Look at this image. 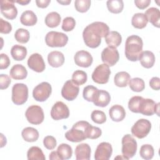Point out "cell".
<instances>
[{
	"label": "cell",
	"mask_w": 160,
	"mask_h": 160,
	"mask_svg": "<svg viewBox=\"0 0 160 160\" xmlns=\"http://www.w3.org/2000/svg\"><path fill=\"white\" fill-rule=\"evenodd\" d=\"M109 32V26L103 22L96 21L88 25L82 32V37L85 44L91 48H98L101 38H105Z\"/></svg>",
	"instance_id": "obj_1"
},
{
	"label": "cell",
	"mask_w": 160,
	"mask_h": 160,
	"mask_svg": "<svg viewBox=\"0 0 160 160\" xmlns=\"http://www.w3.org/2000/svg\"><path fill=\"white\" fill-rule=\"evenodd\" d=\"M143 42L139 36L131 35L128 37L125 43V56L131 61H138L142 51Z\"/></svg>",
	"instance_id": "obj_2"
},
{
	"label": "cell",
	"mask_w": 160,
	"mask_h": 160,
	"mask_svg": "<svg viewBox=\"0 0 160 160\" xmlns=\"http://www.w3.org/2000/svg\"><path fill=\"white\" fill-rule=\"evenodd\" d=\"M90 124L85 121L76 122L72 128L65 133V138L67 140L73 142H79L85 140L87 139V130Z\"/></svg>",
	"instance_id": "obj_3"
},
{
	"label": "cell",
	"mask_w": 160,
	"mask_h": 160,
	"mask_svg": "<svg viewBox=\"0 0 160 160\" xmlns=\"http://www.w3.org/2000/svg\"><path fill=\"white\" fill-rule=\"evenodd\" d=\"M28 98V88L23 83H16L12 88L11 99L16 105H22Z\"/></svg>",
	"instance_id": "obj_4"
},
{
	"label": "cell",
	"mask_w": 160,
	"mask_h": 160,
	"mask_svg": "<svg viewBox=\"0 0 160 160\" xmlns=\"http://www.w3.org/2000/svg\"><path fill=\"white\" fill-rule=\"evenodd\" d=\"M68 41V36L62 32L57 31H49L45 37V42L47 46L51 48H61L66 45Z\"/></svg>",
	"instance_id": "obj_5"
},
{
	"label": "cell",
	"mask_w": 160,
	"mask_h": 160,
	"mask_svg": "<svg viewBox=\"0 0 160 160\" xmlns=\"http://www.w3.org/2000/svg\"><path fill=\"white\" fill-rule=\"evenodd\" d=\"M122 154L124 159H129L136 153L137 142L130 134H126L122 138Z\"/></svg>",
	"instance_id": "obj_6"
},
{
	"label": "cell",
	"mask_w": 160,
	"mask_h": 160,
	"mask_svg": "<svg viewBox=\"0 0 160 160\" xmlns=\"http://www.w3.org/2000/svg\"><path fill=\"white\" fill-rule=\"evenodd\" d=\"M151 129V122L146 119L138 120L131 128V133L138 139H142L147 136Z\"/></svg>",
	"instance_id": "obj_7"
},
{
	"label": "cell",
	"mask_w": 160,
	"mask_h": 160,
	"mask_svg": "<svg viewBox=\"0 0 160 160\" xmlns=\"http://www.w3.org/2000/svg\"><path fill=\"white\" fill-rule=\"evenodd\" d=\"M25 116L29 123L35 125L40 124L44 119L43 109L41 107L37 105L30 106L26 109Z\"/></svg>",
	"instance_id": "obj_8"
},
{
	"label": "cell",
	"mask_w": 160,
	"mask_h": 160,
	"mask_svg": "<svg viewBox=\"0 0 160 160\" xmlns=\"http://www.w3.org/2000/svg\"><path fill=\"white\" fill-rule=\"evenodd\" d=\"M110 74L109 66L104 63L101 64L94 69L92 74V79L98 84H104L108 82Z\"/></svg>",
	"instance_id": "obj_9"
},
{
	"label": "cell",
	"mask_w": 160,
	"mask_h": 160,
	"mask_svg": "<svg viewBox=\"0 0 160 160\" xmlns=\"http://www.w3.org/2000/svg\"><path fill=\"white\" fill-rule=\"evenodd\" d=\"M51 92V85L48 82H42L33 89L32 96L36 101L44 102L49 98Z\"/></svg>",
	"instance_id": "obj_10"
},
{
	"label": "cell",
	"mask_w": 160,
	"mask_h": 160,
	"mask_svg": "<svg viewBox=\"0 0 160 160\" xmlns=\"http://www.w3.org/2000/svg\"><path fill=\"white\" fill-rule=\"evenodd\" d=\"M159 105L156 104L152 99L149 98H142L139 106V113L145 116H152L156 113L159 116Z\"/></svg>",
	"instance_id": "obj_11"
},
{
	"label": "cell",
	"mask_w": 160,
	"mask_h": 160,
	"mask_svg": "<svg viewBox=\"0 0 160 160\" xmlns=\"http://www.w3.org/2000/svg\"><path fill=\"white\" fill-rule=\"evenodd\" d=\"M119 59V54L116 48H105L101 52L102 61L109 66H113Z\"/></svg>",
	"instance_id": "obj_12"
},
{
	"label": "cell",
	"mask_w": 160,
	"mask_h": 160,
	"mask_svg": "<svg viewBox=\"0 0 160 160\" xmlns=\"http://www.w3.org/2000/svg\"><path fill=\"white\" fill-rule=\"evenodd\" d=\"M51 116L54 120L68 118L69 116V108L63 102L58 101L51 108Z\"/></svg>",
	"instance_id": "obj_13"
},
{
	"label": "cell",
	"mask_w": 160,
	"mask_h": 160,
	"mask_svg": "<svg viewBox=\"0 0 160 160\" xmlns=\"http://www.w3.org/2000/svg\"><path fill=\"white\" fill-rule=\"evenodd\" d=\"M79 91V86L75 84L72 80H68L62 88L61 95L68 101H73L77 98Z\"/></svg>",
	"instance_id": "obj_14"
},
{
	"label": "cell",
	"mask_w": 160,
	"mask_h": 160,
	"mask_svg": "<svg viewBox=\"0 0 160 160\" xmlns=\"http://www.w3.org/2000/svg\"><path fill=\"white\" fill-rule=\"evenodd\" d=\"M14 2L15 1H1V12L8 19H14L18 15V9L14 5Z\"/></svg>",
	"instance_id": "obj_15"
},
{
	"label": "cell",
	"mask_w": 160,
	"mask_h": 160,
	"mask_svg": "<svg viewBox=\"0 0 160 160\" xmlns=\"http://www.w3.org/2000/svg\"><path fill=\"white\" fill-rule=\"evenodd\" d=\"M112 152L111 144L107 142H102L96 148L94 159L96 160H108L111 158Z\"/></svg>",
	"instance_id": "obj_16"
},
{
	"label": "cell",
	"mask_w": 160,
	"mask_h": 160,
	"mask_svg": "<svg viewBox=\"0 0 160 160\" xmlns=\"http://www.w3.org/2000/svg\"><path fill=\"white\" fill-rule=\"evenodd\" d=\"M28 67L37 72L44 71L46 64L42 56L38 53L32 54L28 59Z\"/></svg>",
	"instance_id": "obj_17"
},
{
	"label": "cell",
	"mask_w": 160,
	"mask_h": 160,
	"mask_svg": "<svg viewBox=\"0 0 160 160\" xmlns=\"http://www.w3.org/2000/svg\"><path fill=\"white\" fill-rule=\"evenodd\" d=\"M74 60L77 66L82 68H88L92 64L93 58L88 51L81 50L76 52L74 56Z\"/></svg>",
	"instance_id": "obj_18"
},
{
	"label": "cell",
	"mask_w": 160,
	"mask_h": 160,
	"mask_svg": "<svg viewBox=\"0 0 160 160\" xmlns=\"http://www.w3.org/2000/svg\"><path fill=\"white\" fill-rule=\"evenodd\" d=\"M74 153L77 160H89L91 158V148L87 143L79 144L76 147Z\"/></svg>",
	"instance_id": "obj_19"
},
{
	"label": "cell",
	"mask_w": 160,
	"mask_h": 160,
	"mask_svg": "<svg viewBox=\"0 0 160 160\" xmlns=\"http://www.w3.org/2000/svg\"><path fill=\"white\" fill-rule=\"evenodd\" d=\"M48 61L51 66L53 68H59L64 62V54L60 51H52L48 55Z\"/></svg>",
	"instance_id": "obj_20"
},
{
	"label": "cell",
	"mask_w": 160,
	"mask_h": 160,
	"mask_svg": "<svg viewBox=\"0 0 160 160\" xmlns=\"http://www.w3.org/2000/svg\"><path fill=\"white\" fill-rule=\"evenodd\" d=\"M109 114L113 121L120 122L124 119L126 116V111L122 106L115 104L109 109Z\"/></svg>",
	"instance_id": "obj_21"
},
{
	"label": "cell",
	"mask_w": 160,
	"mask_h": 160,
	"mask_svg": "<svg viewBox=\"0 0 160 160\" xmlns=\"http://www.w3.org/2000/svg\"><path fill=\"white\" fill-rule=\"evenodd\" d=\"M138 60L140 61L142 66L149 69L154 66L156 58L152 52L150 51H142Z\"/></svg>",
	"instance_id": "obj_22"
},
{
	"label": "cell",
	"mask_w": 160,
	"mask_h": 160,
	"mask_svg": "<svg viewBox=\"0 0 160 160\" xmlns=\"http://www.w3.org/2000/svg\"><path fill=\"white\" fill-rule=\"evenodd\" d=\"M144 15L146 16L148 21H149L156 28L160 27V11L156 8H150L148 9Z\"/></svg>",
	"instance_id": "obj_23"
},
{
	"label": "cell",
	"mask_w": 160,
	"mask_h": 160,
	"mask_svg": "<svg viewBox=\"0 0 160 160\" xmlns=\"http://www.w3.org/2000/svg\"><path fill=\"white\" fill-rule=\"evenodd\" d=\"M9 75L15 80L24 79L27 77L28 71L24 66L17 64L11 68L9 71Z\"/></svg>",
	"instance_id": "obj_24"
},
{
	"label": "cell",
	"mask_w": 160,
	"mask_h": 160,
	"mask_svg": "<svg viewBox=\"0 0 160 160\" xmlns=\"http://www.w3.org/2000/svg\"><path fill=\"white\" fill-rule=\"evenodd\" d=\"M104 38L105 41L109 47L116 48L122 42L121 35L118 31H115L109 32Z\"/></svg>",
	"instance_id": "obj_25"
},
{
	"label": "cell",
	"mask_w": 160,
	"mask_h": 160,
	"mask_svg": "<svg viewBox=\"0 0 160 160\" xmlns=\"http://www.w3.org/2000/svg\"><path fill=\"white\" fill-rule=\"evenodd\" d=\"M20 21L22 24L26 26H32L38 21V18L35 13L30 10L24 11L20 17Z\"/></svg>",
	"instance_id": "obj_26"
},
{
	"label": "cell",
	"mask_w": 160,
	"mask_h": 160,
	"mask_svg": "<svg viewBox=\"0 0 160 160\" xmlns=\"http://www.w3.org/2000/svg\"><path fill=\"white\" fill-rule=\"evenodd\" d=\"M110 101L111 96L108 91L105 90H99L93 103L96 106L104 108L108 105Z\"/></svg>",
	"instance_id": "obj_27"
},
{
	"label": "cell",
	"mask_w": 160,
	"mask_h": 160,
	"mask_svg": "<svg viewBox=\"0 0 160 160\" xmlns=\"http://www.w3.org/2000/svg\"><path fill=\"white\" fill-rule=\"evenodd\" d=\"M21 135L24 141L27 142H35L39 138L38 131L32 127H27L22 129Z\"/></svg>",
	"instance_id": "obj_28"
},
{
	"label": "cell",
	"mask_w": 160,
	"mask_h": 160,
	"mask_svg": "<svg viewBox=\"0 0 160 160\" xmlns=\"http://www.w3.org/2000/svg\"><path fill=\"white\" fill-rule=\"evenodd\" d=\"M27 49L24 46L15 44L11 49V54L16 61H22L27 55Z\"/></svg>",
	"instance_id": "obj_29"
},
{
	"label": "cell",
	"mask_w": 160,
	"mask_h": 160,
	"mask_svg": "<svg viewBox=\"0 0 160 160\" xmlns=\"http://www.w3.org/2000/svg\"><path fill=\"white\" fill-rule=\"evenodd\" d=\"M131 79V76L126 71L118 72L116 74L114 78V82L118 87L124 88L126 87L129 80Z\"/></svg>",
	"instance_id": "obj_30"
},
{
	"label": "cell",
	"mask_w": 160,
	"mask_h": 160,
	"mask_svg": "<svg viewBox=\"0 0 160 160\" xmlns=\"http://www.w3.org/2000/svg\"><path fill=\"white\" fill-rule=\"evenodd\" d=\"M61 18L57 12H51L48 13L45 18L46 25L51 28H54L58 26L61 22Z\"/></svg>",
	"instance_id": "obj_31"
},
{
	"label": "cell",
	"mask_w": 160,
	"mask_h": 160,
	"mask_svg": "<svg viewBox=\"0 0 160 160\" xmlns=\"http://www.w3.org/2000/svg\"><path fill=\"white\" fill-rule=\"evenodd\" d=\"M148 19L144 13L139 12L133 15L131 19L132 26L137 29H143L148 24Z\"/></svg>",
	"instance_id": "obj_32"
},
{
	"label": "cell",
	"mask_w": 160,
	"mask_h": 160,
	"mask_svg": "<svg viewBox=\"0 0 160 160\" xmlns=\"http://www.w3.org/2000/svg\"><path fill=\"white\" fill-rule=\"evenodd\" d=\"M57 153L60 158V160L69 159L71 158L72 154V149L70 145L62 143L61 144L57 149Z\"/></svg>",
	"instance_id": "obj_33"
},
{
	"label": "cell",
	"mask_w": 160,
	"mask_h": 160,
	"mask_svg": "<svg viewBox=\"0 0 160 160\" xmlns=\"http://www.w3.org/2000/svg\"><path fill=\"white\" fill-rule=\"evenodd\" d=\"M27 158L29 160H45L46 157L42 149L38 146L31 147L27 152Z\"/></svg>",
	"instance_id": "obj_34"
},
{
	"label": "cell",
	"mask_w": 160,
	"mask_h": 160,
	"mask_svg": "<svg viewBox=\"0 0 160 160\" xmlns=\"http://www.w3.org/2000/svg\"><path fill=\"white\" fill-rule=\"evenodd\" d=\"M99 91V89L92 86V85H88L86 86L82 92V96L85 100L89 102H94L96 96L98 94V92Z\"/></svg>",
	"instance_id": "obj_35"
},
{
	"label": "cell",
	"mask_w": 160,
	"mask_h": 160,
	"mask_svg": "<svg viewBox=\"0 0 160 160\" xmlns=\"http://www.w3.org/2000/svg\"><path fill=\"white\" fill-rule=\"evenodd\" d=\"M106 5L109 11L114 14L122 12L124 8V2L122 0H109L107 1Z\"/></svg>",
	"instance_id": "obj_36"
},
{
	"label": "cell",
	"mask_w": 160,
	"mask_h": 160,
	"mask_svg": "<svg viewBox=\"0 0 160 160\" xmlns=\"http://www.w3.org/2000/svg\"><path fill=\"white\" fill-rule=\"evenodd\" d=\"M128 84L131 89L134 92H141L145 88L144 80L139 78H134L131 79Z\"/></svg>",
	"instance_id": "obj_37"
},
{
	"label": "cell",
	"mask_w": 160,
	"mask_h": 160,
	"mask_svg": "<svg viewBox=\"0 0 160 160\" xmlns=\"http://www.w3.org/2000/svg\"><path fill=\"white\" fill-rule=\"evenodd\" d=\"M88 76L86 72L81 70L75 71L72 75V81L77 86H81L86 83Z\"/></svg>",
	"instance_id": "obj_38"
},
{
	"label": "cell",
	"mask_w": 160,
	"mask_h": 160,
	"mask_svg": "<svg viewBox=\"0 0 160 160\" xmlns=\"http://www.w3.org/2000/svg\"><path fill=\"white\" fill-rule=\"evenodd\" d=\"M14 38L18 42L24 44L29 41L30 34L27 29L23 28H19L14 33Z\"/></svg>",
	"instance_id": "obj_39"
},
{
	"label": "cell",
	"mask_w": 160,
	"mask_h": 160,
	"mask_svg": "<svg viewBox=\"0 0 160 160\" xmlns=\"http://www.w3.org/2000/svg\"><path fill=\"white\" fill-rule=\"evenodd\" d=\"M139 154L145 160L151 159L154 154V148L150 144H143L140 148Z\"/></svg>",
	"instance_id": "obj_40"
},
{
	"label": "cell",
	"mask_w": 160,
	"mask_h": 160,
	"mask_svg": "<svg viewBox=\"0 0 160 160\" xmlns=\"http://www.w3.org/2000/svg\"><path fill=\"white\" fill-rule=\"evenodd\" d=\"M91 118L92 121L97 124H103L106 121V116L105 113L100 110H94L91 112Z\"/></svg>",
	"instance_id": "obj_41"
},
{
	"label": "cell",
	"mask_w": 160,
	"mask_h": 160,
	"mask_svg": "<svg viewBox=\"0 0 160 160\" xmlns=\"http://www.w3.org/2000/svg\"><path fill=\"white\" fill-rule=\"evenodd\" d=\"M90 0H76L74 6L77 11L79 12H86L89 9L91 6Z\"/></svg>",
	"instance_id": "obj_42"
},
{
	"label": "cell",
	"mask_w": 160,
	"mask_h": 160,
	"mask_svg": "<svg viewBox=\"0 0 160 160\" xmlns=\"http://www.w3.org/2000/svg\"><path fill=\"white\" fill-rule=\"evenodd\" d=\"M142 97L139 96H135L132 97L128 102V108L132 112L139 113V103Z\"/></svg>",
	"instance_id": "obj_43"
},
{
	"label": "cell",
	"mask_w": 160,
	"mask_h": 160,
	"mask_svg": "<svg viewBox=\"0 0 160 160\" xmlns=\"http://www.w3.org/2000/svg\"><path fill=\"white\" fill-rule=\"evenodd\" d=\"M102 134V131L99 128L93 126L91 124L89 126L88 130H87V134L86 137L87 138L91 139H95L98 138H99Z\"/></svg>",
	"instance_id": "obj_44"
},
{
	"label": "cell",
	"mask_w": 160,
	"mask_h": 160,
	"mask_svg": "<svg viewBox=\"0 0 160 160\" xmlns=\"http://www.w3.org/2000/svg\"><path fill=\"white\" fill-rule=\"evenodd\" d=\"M76 26L75 19L72 17H66L62 21V29L64 31L69 32L72 31Z\"/></svg>",
	"instance_id": "obj_45"
},
{
	"label": "cell",
	"mask_w": 160,
	"mask_h": 160,
	"mask_svg": "<svg viewBox=\"0 0 160 160\" xmlns=\"http://www.w3.org/2000/svg\"><path fill=\"white\" fill-rule=\"evenodd\" d=\"M43 144L46 149L52 150L54 149L56 146L57 142L55 138H54L53 136H47L43 139Z\"/></svg>",
	"instance_id": "obj_46"
},
{
	"label": "cell",
	"mask_w": 160,
	"mask_h": 160,
	"mask_svg": "<svg viewBox=\"0 0 160 160\" xmlns=\"http://www.w3.org/2000/svg\"><path fill=\"white\" fill-rule=\"evenodd\" d=\"M11 30V24L3 19L0 18V32L2 34H9Z\"/></svg>",
	"instance_id": "obj_47"
},
{
	"label": "cell",
	"mask_w": 160,
	"mask_h": 160,
	"mask_svg": "<svg viewBox=\"0 0 160 160\" xmlns=\"http://www.w3.org/2000/svg\"><path fill=\"white\" fill-rule=\"evenodd\" d=\"M11 82V78L7 74H1L0 75V89H7Z\"/></svg>",
	"instance_id": "obj_48"
},
{
	"label": "cell",
	"mask_w": 160,
	"mask_h": 160,
	"mask_svg": "<svg viewBox=\"0 0 160 160\" xmlns=\"http://www.w3.org/2000/svg\"><path fill=\"white\" fill-rule=\"evenodd\" d=\"M10 59L8 55L4 53H1L0 60V69H4L8 68L10 65Z\"/></svg>",
	"instance_id": "obj_49"
},
{
	"label": "cell",
	"mask_w": 160,
	"mask_h": 160,
	"mask_svg": "<svg viewBox=\"0 0 160 160\" xmlns=\"http://www.w3.org/2000/svg\"><path fill=\"white\" fill-rule=\"evenodd\" d=\"M150 87L156 91H158L160 89V79L158 77H153L149 81Z\"/></svg>",
	"instance_id": "obj_50"
},
{
	"label": "cell",
	"mask_w": 160,
	"mask_h": 160,
	"mask_svg": "<svg viewBox=\"0 0 160 160\" xmlns=\"http://www.w3.org/2000/svg\"><path fill=\"white\" fill-rule=\"evenodd\" d=\"M151 0H135L134 4L137 8L140 9H144L149 6Z\"/></svg>",
	"instance_id": "obj_51"
},
{
	"label": "cell",
	"mask_w": 160,
	"mask_h": 160,
	"mask_svg": "<svg viewBox=\"0 0 160 160\" xmlns=\"http://www.w3.org/2000/svg\"><path fill=\"white\" fill-rule=\"evenodd\" d=\"M50 2H51V0H36V1L37 6L40 8H47Z\"/></svg>",
	"instance_id": "obj_52"
},
{
	"label": "cell",
	"mask_w": 160,
	"mask_h": 160,
	"mask_svg": "<svg viewBox=\"0 0 160 160\" xmlns=\"http://www.w3.org/2000/svg\"><path fill=\"white\" fill-rule=\"evenodd\" d=\"M49 159H51V160H56V159H59L60 160V158L57 153V151H52L50 154H49Z\"/></svg>",
	"instance_id": "obj_53"
},
{
	"label": "cell",
	"mask_w": 160,
	"mask_h": 160,
	"mask_svg": "<svg viewBox=\"0 0 160 160\" xmlns=\"http://www.w3.org/2000/svg\"><path fill=\"white\" fill-rule=\"evenodd\" d=\"M31 2L30 0H28V1H15V2H17L18 4H20L22 6H24V5H26L28 4V3H29Z\"/></svg>",
	"instance_id": "obj_54"
},
{
	"label": "cell",
	"mask_w": 160,
	"mask_h": 160,
	"mask_svg": "<svg viewBox=\"0 0 160 160\" xmlns=\"http://www.w3.org/2000/svg\"><path fill=\"white\" fill-rule=\"evenodd\" d=\"M57 1H58V2H59V3H60L62 5H68L71 2V0L70 1L69 0H68V1H59V0H58Z\"/></svg>",
	"instance_id": "obj_55"
}]
</instances>
